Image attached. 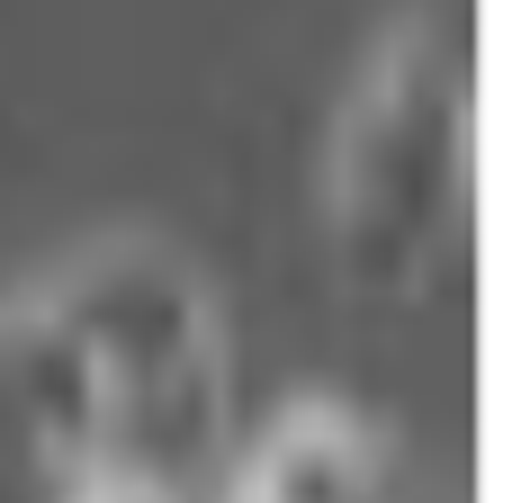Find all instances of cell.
<instances>
[{"label": "cell", "mask_w": 512, "mask_h": 503, "mask_svg": "<svg viewBox=\"0 0 512 503\" xmlns=\"http://www.w3.org/2000/svg\"><path fill=\"white\" fill-rule=\"evenodd\" d=\"M216 503H405V477L369 414L306 396L216 477Z\"/></svg>", "instance_id": "3957f363"}, {"label": "cell", "mask_w": 512, "mask_h": 503, "mask_svg": "<svg viewBox=\"0 0 512 503\" xmlns=\"http://www.w3.org/2000/svg\"><path fill=\"white\" fill-rule=\"evenodd\" d=\"M477 189V54L450 18H405L360 63L333 153L324 225L369 297H414L468 225Z\"/></svg>", "instance_id": "6da1fadb"}, {"label": "cell", "mask_w": 512, "mask_h": 503, "mask_svg": "<svg viewBox=\"0 0 512 503\" xmlns=\"http://www.w3.org/2000/svg\"><path fill=\"white\" fill-rule=\"evenodd\" d=\"M99 387V459L180 495L225 477V342L207 288L162 243H108L36 288Z\"/></svg>", "instance_id": "7a4b0ae2"}]
</instances>
